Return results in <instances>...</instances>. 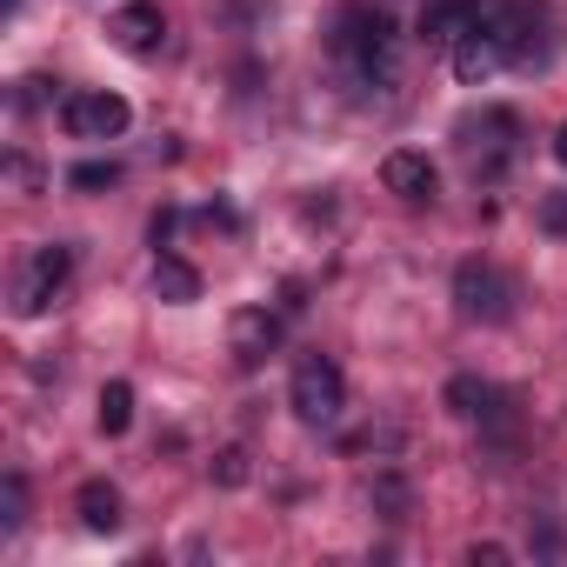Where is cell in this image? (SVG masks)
<instances>
[{
	"mask_svg": "<svg viewBox=\"0 0 567 567\" xmlns=\"http://www.w3.org/2000/svg\"><path fill=\"white\" fill-rule=\"evenodd\" d=\"M334 54H341L361 81L394 87V54H401V41H394V21H388L381 8H341V14H334Z\"/></svg>",
	"mask_w": 567,
	"mask_h": 567,
	"instance_id": "1",
	"label": "cell"
},
{
	"mask_svg": "<svg viewBox=\"0 0 567 567\" xmlns=\"http://www.w3.org/2000/svg\"><path fill=\"white\" fill-rule=\"evenodd\" d=\"M288 401H295V414H301L308 427H328V421H341V408H348V381H341V368H334L328 354H301V361H295V381H288Z\"/></svg>",
	"mask_w": 567,
	"mask_h": 567,
	"instance_id": "2",
	"label": "cell"
},
{
	"mask_svg": "<svg viewBox=\"0 0 567 567\" xmlns=\"http://www.w3.org/2000/svg\"><path fill=\"white\" fill-rule=\"evenodd\" d=\"M68 274H74V254H68L61 240L28 247V260H21V274H14V315H21V321L48 315V301L68 288Z\"/></svg>",
	"mask_w": 567,
	"mask_h": 567,
	"instance_id": "3",
	"label": "cell"
},
{
	"mask_svg": "<svg viewBox=\"0 0 567 567\" xmlns=\"http://www.w3.org/2000/svg\"><path fill=\"white\" fill-rule=\"evenodd\" d=\"M507 301H514V288L487 260H461L454 267V308H461V321H507Z\"/></svg>",
	"mask_w": 567,
	"mask_h": 567,
	"instance_id": "4",
	"label": "cell"
},
{
	"mask_svg": "<svg viewBox=\"0 0 567 567\" xmlns=\"http://www.w3.org/2000/svg\"><path fill=\"white\" fill-rule=\"evenodd\" d=\"M127 121H134V107L121 94H68L61 101V127L74 141H114V134H127Z\"/></svg>",
	"mask_w": 567,
	"mask_h": 567,
	"instance_id": "5",
	"label": "cell"
},
{
	"mask_svg": "<svg viewBox=\"0 0 567 567\" xmlns=\"http://www.w3.org/2000/svg\"><path fill=\"white\" fill-rule=\"evenodd\" d=\"M481 21H487V0H427L421 41H427V48H461Z\"/></svg>",
	"mask_w": 567,
	"mask_h": 567,
	"instance_id": "6",
	"label": "cell"
},
{
	"mask_svg": "<svg viewBox=\"0 0 567 567\" xmlns=\"http://www.w3.org/2000/svg\"><path fill=\"white\" fill-rule=\"evenodd\" d=\"M227 348H234L240 368H260V361L280 348V321H274L267 308H240V315L227 321Z\"/></svg>",
	"mask_w": 567,
	"mask_h": 567,
	"instance_id": "7",
	"label": "cell"
},
{
	"mask_svg": "<svg viewBox=\"0 0 567 567\" xmlns=\"http://www.w3.org/2000/svg\"><path fill=\"white\" fill-rule=\"evenodd\" d=\"M381 181H388V194H401V200H414V207H421V200H434V187H441L434 161H427V154H408V147L381 161Z\"/></svg>",
	"mask_w": 567,
	"mask_h": 567,
	"instance_id": "8",
	"label": "cell"
},
{
	"mask_svg": "<svg viewBox=\"0 0 567 567\" xmlns=\"http://www.w3.org/2000/svg\"><path fill=\"white\" fill-rule=\"evenodd\" d=\"M107 34H114V48H127V54H154L161 34H167V21H161L154 0H134V8H121V14L107 21Z\"/></svg>",
	"mask_w": 567,
	"mask_h": 567,
	"instance_id": "9",
	"label": "cell"
},
{
	"mask_svg": "<svg viewBox=\"0 0 567 567\" xmlns=\"http://www.w3.org/2000/svg\"><path fill=\"white\" fill-rule=\"evenodd\" d=\"M507 68V54H501V41L487 34V28H474L461 48H454V74H461V87H481L487 74H501Z\"/></svg>",
	"mask_w": 567,
	"mask_h": 567,
	"instance_id": "10",
	"label": "cell"
},
{
	"mask_svg": "<svg viewBox=\"0 0 567 567\" xmlns=\"http://www.w3.org/2000/svg\"><path fill=\"white\" fill-rule=\"evenodd\" d=\"M74 507H81V527H87V534H114V527L127 520V514H121V487H114V481H87Z\"/></svg>",
	"mask_w": 567,
	"mask_h": 567,
	"instance_id": "11",
	"label": "cell"
},
{
	"mask_svg": "<svg viewBox=\"0 0 567 567\" xmlns=\"http://www.w3.org/2000/svg\"><path fill=\"white\" fill-rule=\"evenodd\" d=\"M154 295H161V301H174V308H187V301H200V274H194L187 260L161 254V260H154Z\"/></svg>",
	"mask_w": 567,
	"mask_h": 567,
	"instance_id": "12",
	"label": "cell"
},
{
	"mask_svg": "<svg viewBox=\"0 0 567 567\" xmlns=\"http://www.w3.org/2000/svg\"><path fill=\"white\" fill-rule=\"evenodd\" d=\"M494 401H501V394H494L487 381H474V374H454V381H447V408L467 414V421H474V414H501Z\"/></svg>",
	"mask_w": 567,
	"mask_h": 567,
	"instance_id": "13",
	"label": "cell"
},
{
	"mask_svg": "<svg viewBox=\"0 0 567 567\" xmlns=\"http://www.w3.org/2000/svg\"><path fill=\"white\" fill-rule=\"evenodd\" d=\"M127 421H134V388L107 381L101 388V434H127Z\"/></svg>",
	"mask_w": 567,
	"mask_h": 567,
	"instance_id": "14",
	"label": "cell"
},
{
	"mask_svg": "<svg viewBox=\"0 0 567 567\" xmlns=\"http://www.w3.org/2000/svg\"><path fill=\"white\" fill-rule=\"evenodd\" d=\"M21 520H28V481H21V474H8V481H0V527L14 534Z\"/></svg>",
	"mask_w": 567,
	"mask_h": 567,
	"instance_id": "15",
	"label": "cell"
},
{
	"mask_svg": "<svg viewBox=\"0 0 567 567\" xmlns=\"http://www.w3.org/2000/svg\"><path fill=\"white\" fill-rule=\"evenodd\" d=\"M121 181V167L114 161H81L74 174H68V187H81V194H94V187H114Z\"/></svg>",
	"mask_w": 567,
	"mask_h": 567,
	"instance_id": "16",
	"label": "cell"
},
{
	"mask_svg": "<svg viewBox=\"0 0 567 567\" xmlns=\"http://www.w3.org/2000/svg\"><path fill=\"white\" fill-rule=\"evenodd\" d=\"M214 481H220V487H240V481H247V454H240V447H220V454H214Z\"/></svg>",
	"mask_w": 567,
	"mask_h": 567,
	"instance_id": "17",
	"label": "cell"
},
{
	"mask_svg": "<svg viewBox=\"0 0 567 567\" xmlns=\"http://www.w3.org/2000/svg\"><path fill=\"white\" fill-rule=\"evenodd\" d=\"M368 501H374V507H388V514H401V507H408V481H394V474H381V481L368 487Z\"/></svg>",
	"mask_w": 567,
	"mask_h": 567,
	"instance_id": "18",
	"label": "cell"
},
{
	"mask_svg": "<svg viewBox=\"0 0 567 567\" xmlns=\"http://www.w3.org/2000/svg\"><path fill=\"white\" fill-rule=\"evenodd\" d=\"M540 227H547V234H567V194H547V200H540Z\"/></svg>",
	"mask_w": 567,
	"mask_h": 567,
	"instance_id": "19",
	"label": "cell"
},
{
	"mask_svg": "<svg viewBox=\"0 0 567 567\" xmlns=\"http://www.w3.org/2000/svg\"><path fill=\"white\" fill-rule=\"evenodd\" d=\"M8 174H14V181H21V187H28V194H34V187H41V167H34V161H21V154H14V161H8Z\"/></svg>",
	"mask_w": 567,
	"mask_h": 567,
	"instance_id": "20",
	"label": "cell"
},
{
	"mask_svg": "<svg viewBox=\"0 0 567 567\" xmlns=\"http://www.w3.org/2000/svg\"><path fill=\"white\" fill-rule=\"evenodd\" d=\"M174 220H181V214H154V247H167V240H174Z\"/></svg>",
	"mask_w": 567,
	"mask_h": 567,
	"instance_id": "21",
	"label": "cell"
},
{
	"mask_svg": "<svg viewBox=\"0 0 567 567\" xmlns=\"http://www.w3.org/2000/svg\"><path fill=\"white\" fill-rule=\"evenodd\" d=\"M474 560H487V567H501V560H507V547H501V540H481V547H474Z\"/></svg>",
	"mask_w": 567,
	"mask_h": 567,
	"instance_id": "22",
	"label": "cell"
},
{
	"mask_svg": "<svg viewBox=\"0 0 567 567\" xmlns=\"http://www.w3.org/2000/svg\"><path fill=\"white\" fill-rule=\"evenodd\" d=\"M554 161H560V167H567V127H560V134H554Z\"/></svg>",
	"mask_w": 567,
	"mask_h": 567,
	"instance_id": "23",
	"label": "cell"
}]
</instances>
